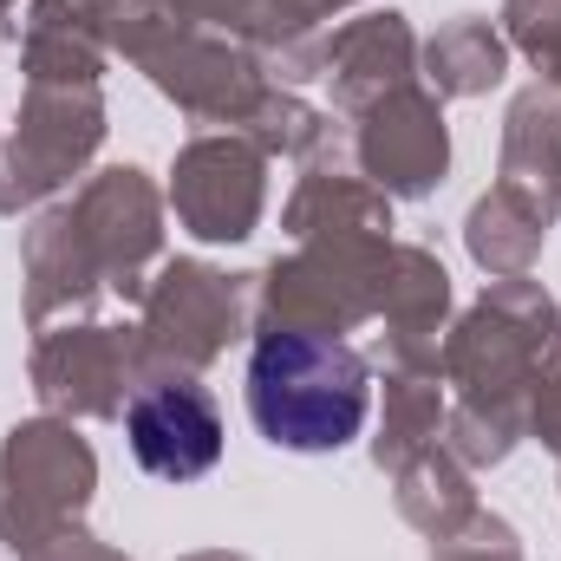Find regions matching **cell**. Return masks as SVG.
I'll list each match as a JSON object with an SVG mask.
<instances>
[{"label": "cell", "instance_id": "1", "mask_svg": "<svg viewBox=\"0 0 561 561\" xmlns=\"http://www.w3.org/2000/svg\"><path fill=\"white\" fill-rule=\"evenodd\" d=\"M366 405H373V386H366V366L346 340L287 333V327L255 340V353H249V419L268 444L300 450V457L340 450V444L359 437Z\"/></svg>", "mask_w": 561, "mask_h": 561}, {"label": "cell", "instance_id": "2", "mask_svg": "<svg viewBox=\"0 0 561 561\" xmlns=\"http://www.w3.org/2000/svg\"><path fill=\"white\" fill-rule=\"evenodd\" d=\"M125 437L150 477L163 483H196L203 470H216L222 457V412L209 399V386L170 373V379H144L125 405Z\"/></svg>", "mask_w": 561, "mask_h": 561}]
</instances>
